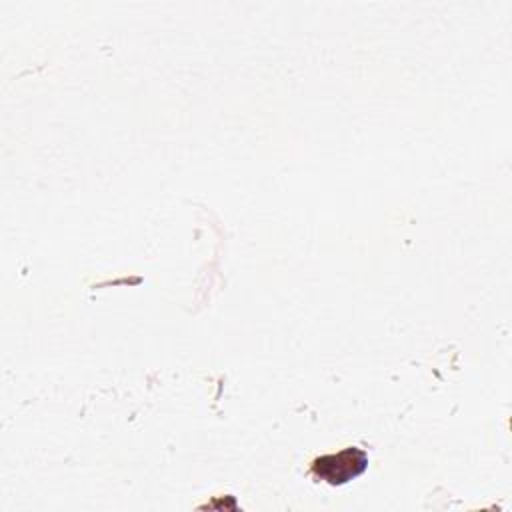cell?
Listing matches in <instances>:
<instances>
[{"label":"cell","instance_id":"obj_1","mask_svg":"<svg viewBox=\"0 0 512 512\" xmlns=\"http://www.w3.org/2000/svg\"><path fill=\"white\" fill-rule=\"evenodd\" d=\"M366 468H368V454L356 446L342 448L336 454H324L316 458L310 466L314 478L324 480L332 486H340L358 478L360 474L366 472Z\"/></svg>","mask_w":512,"mask_h":512}]
</instances>
